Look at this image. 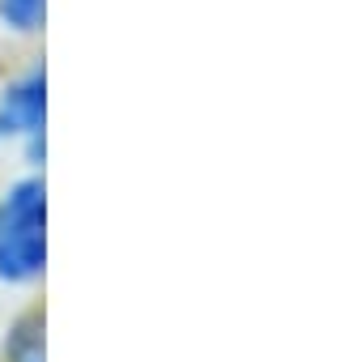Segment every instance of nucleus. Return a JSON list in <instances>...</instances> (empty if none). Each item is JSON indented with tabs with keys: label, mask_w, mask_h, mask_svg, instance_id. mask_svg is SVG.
<instances>
[{
	"label": "nucleus",
	"mask_w": 349,
	"mask_h": 362,
	"mask_svg": "<svg viewBox=\"0 0 349 362\" xmlns=\"http://www.w3.org/2000/svg\"><path fill=\"white\" fill-rule=\"evenodd\" d=\"M47 277V179L26 170L0 188V286L35 290Z\"/></svg>",
	"instance_id": "obj_1"
},
{
	"label": "nucleus",
	"mask_w": 349,
	"mask_h": 362,
	"mask_svg": "<svg viewBox=\"0 0 349 362\" xmlns=\"http://www.w3.org/2000/svg\"><path fill=\"white\" fill-rule=\"evenodd\" d=\"M47 132V64L30 60L0 81V145H22Z\"/></svg>",
	"instance_id": "obj_2"
},
{
	"label": "nucleus",
	"mask_w": 349,
	"mask_h": 362,
	"mask_svg": "<svg viewBox=\"0 0 349 362\" xmlns=\"http://www.w3.org/2000/svg\"><path fill=\"white\" fill-rule=\"evenodd\" d=\"M0 362H47V311L22 307L0 332Z\"/></svg>",
	"instance_id": "obj_3"
},
{
	"label": "nucleus",
	"mask_w": 349,
	"mask_h": 362,
	"mask_svg": "<svg viewBox=\"0 0 349 362\" xmlns=\"http://www.w3.org/2000/svg\"><path fill=\"white\" fill-rule=\"evenodd\" d=\"M0 35L13 43H35L47 35V0H0Z\"/></svg>",
	"instance_id": "obj_4"
}]
</instances>
